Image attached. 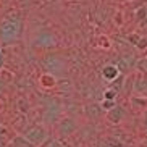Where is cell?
Masks as SVG:
<instances>
[{
    "mask_svg": "<svg viewBox=\"0 0 147 147\" xmlns=\"http://www.w3.org/2000/svg\"><path fill=\"white\" fill-rule=\"evenodd\" d=\"M21 21L23 15L20 10H8L0 18V40L3 44H11L21 36Z\"/></svg>",
    "mask_w": 147,
    "mask_h": 147,
    "instance_id": "1",
    "label": "cell"
},
{
    "mask_svg": "<svg viewBox=\"0 0 147 147\" xmlns=\"http://www.w3.org/2000/svg\"><path fill=\"white\" fill-rule=\"evenodd\" d=\"M42 66L45 68V73L53 76H60L66 71V61L60 55H45L42 58Z\"/></svg>",
    "mask_w": 147,
    "mask_h": 147,
    "instance_id": "2",
    "label": "cell"
},
{
    "mask_svg": "<svg viewBox=\"0 0 147 147\" xmlns=\"http://www.w3.org/2000/svg\"><path fill=\"white\" fill-rule=\"evenodd\" d=\"M23 136L36 147H39L40 144H44L49 139V134H47V131H45V128L40 126V125H29L26 129H24Z\"/></svg>",
    "mask_w": 147,
    "mask_h": 147,
    "instance_id": "3",
    "label": "cell"
},
{
    "mask_svg": "<svg viewBox=\"0 0 147 147\" xmlns=\"http://www.w3.org/2000/svg\"><path fill=\"white\" fill-rule=\"evenodd\" d=\"M76 131H78V123H76V120L71 118V117L61 118V120L58 121V125H57V133H58L60 138H68V136L74 134Z\"/></svg>",
    "mask_w": 147,
    "mask_h": 147,
    "instance_id": "4",
    "label": "cell"
},
{
    "mask_svg": "<svg viewBox=\"0 0 147 147\" xmlns=\"http://www.w3.org/2000/svg\"><path fill=\"white\" fill-rule=\"evenodd\" d=\"M105 117H107L110 125H120V123H123V120L126 118V108L123 107V105L117 104L113 108H110L108 112H105Z\"/></svg>",
    "mask_w": 147,
    "mask_h": 147,
    "instance_id": "5",
    "label": "cell"
},
{
    "mask_svg": "<svg viewBox=\"0 0 147 147\" xmlns=\"http://www.w3.org/2000/svg\"><path fill=\"white\" fill-rule=\"evenodd\" d=\"M120 69L117 68V65H105L104 68H102V78L105 79L107 82H112V81H115V79L120 76Z\"/></svg>",
    "mask_w": 147,
    "mask_h": 147,
    "instance_id": "6",
    "label": "cell"
},
{
    "mask_svg": "<svg viewBox=\"0 0 147 147\" xmlns=\"http://www.w3.org/2000/svg\"><path fill=\"white\" fill-rule=\"evenodd\" d=\"M39 82L44 89H53V87H57V84H58V79H57V76H53V74H50V73H44L42 76H40Z\"/></svg>",
    "mask_w": 147,
    "mask_h": 147,
    "instance_id": "7",
    "label": "cell"
},
{
    "mask_svg": "<svg viewBox=\"0 0 147 147\" xmlns=\"http://www.w3.org/2000/svg\"><path fill=\"white\" fill-rule=\"evenodd\" d=\"M134 91H138L139 94H146L147 91V76L139 73L134 79Z\"/></svg>",
    "mask_w": 147,
    "mask_h": 147,
    "instance_id": "8",
    "label": "cell"
},
{
    "mask_svg": "<svg viewBox=\"0 0 147 147\" xmlns=\"http://www.w3.org/2000/svg\"><path fill=\"white\" fill-rule=\"evenodd\" d=\"M10 146L11 147H36V146H32V144H31L23 134H16V136H13L11 141H10Z\"/></svg>",
    "mask_w": 147,
    "mask_h": 147,
    "instance_id": "9",
    "label": "cell"
},
{
    "mask_svg": "<svg viewBox=\"0 0 147 147\" xmlns=\"http://www.w3.org/2000/svg\"><path fill=\"white\" fill-rule=\"evenodd\" d=\"M86 112H87V115H89V118H92V120H97V118L100 117V113L104 112V110L100 108V105L91 104V105H87Z\"/></svg>",
    "mask_w": 147,
    "mask_h": 147,
    "instance_id": "10",
    "label": "cell"
},
{
    "mask_svg": "<svg viewBox=\"0 0 147 147\" xmlns=\"http://www.w3.org/2000/svg\"><path fill=\"white\" fill-rule=\"evenodd\" d=\"M39 147H63V144H61L60 141L53 139V138H49L47 141H45L44 144H40Z\"/></svg>",
    "mask_w": 147,
    "mask_h": 147,
    "instance_id": "11",
    "label": "cell"
},
{
    "mask_svg": "<svg viewBox=\"0 0 147 147\" xmlns=\"http://www.w3.org/2000/svg\"><path fill=\"white\" fill-rule=\"evenodd\" d=\"M99 105H100V108H102L104 112H108L110 108H113L115 105H117V100H105V99H104Z\"/></svg>",
    "mask_w": 147,
    "mask_h": 147,
    "instance_id": "12",
    "label": "cell"
},
{
    "mask_svg": "<svg viewBox=\"0 0 147 147\" xmlns=\"http://www.w3.org/2000/svg\"><path fill=\"white\" fill-rule=\"evenodd\" d=\"M117 95H118V94L113 91V89H110V87L104 91V99H105V100H117Z\"/></svg>",
    "mask_w": 147,
    "mask_h": 147,
    "instance_id": "13",
    "label": "cell"
},
{
    "mask_svg": "<svg viewBox=\"0 0 147 147\" xmlns=\"http://www.w3.org/2000/svg\"><path fill=\"white\" fill-rule=\"evenodd\" d=\"M136 47H138L139 50H144V49H147V39L141 37V39H139V42L136 44Z\"/></svg>",
    "mask_w": 147,
    "mask_h": 147,
    "instance_id": "14",
    "label": "cell"
},
{
    "mask_svg": "<svg viewBox=\"0 0 147 147\" xmlns=\"http://www.w3.org/2000/svg\"><path fill=\"white\" fill-rule=\"evenodd\" d=\"M141 121H142V126L147 129V110L142 112V117H141Z\"/></svg>",
    "mask_w": 147,
    "mask_h": 147,
    "instance_id": "15",
    "label": "cell"
},
{
    "mask_svg": "<svg viewBox=\"0 0 147 147\" xmlns=\"http://www.w3.org/2000/svg\"><path fill=\"white\" fill-rule=\"evenodd\" d=\"M3 66H5V57H3V52L0 50V69L3 68Z\"/></svg>",
    "mask_w": 147,
    "mask_h": 147,
    "instance_id": "16",
    "label": "cell"
},
{
    "mask_svg": "<svg viewBox=\"0 0 147 147\" xmlns=\"http://www.w3.org/2000/svg\"><path fill=\"white\" fill-rule=\"evenodd\" d=\"M7 144H8V142H7V139H5L2 134H0V147H5Z\"/></svg>",
    "mask_w": 147,
    "mask_h": 147,
    "instance_id": "17",
    "label": "cell"
},
{
    "mask_svg": "<svg viewBox=\"0 0 147 147\" xmlns=\"http://www.w3.org/2000/svg\"><path fill=\"white\" fill-rule=\"evenodd\" d=\"M3 131H5V128H3V126H2V125H0V134L3 133Z\"/></svg>",
    "mask_w": 147,
    "mask_h": 147,
    "instance_id": "18",
    "label": "cell"
}]
</instances>
